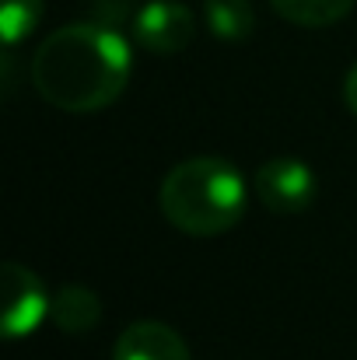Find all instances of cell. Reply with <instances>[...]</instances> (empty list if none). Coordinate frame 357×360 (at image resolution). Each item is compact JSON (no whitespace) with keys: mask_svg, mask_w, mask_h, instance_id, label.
<instances>
[{"mask_svg":"<svg viewBox=\"0 0 357 360\" xmlns=\"http://www.w3.org/2000/svg\"><path fill=\"white\" fill-rule=\"evenodd\" d=\"M133 56L116 28L77 21L56 28L32 56L35 91L63 112H99L130 84Z\"/></svg>","mask_w":357,"mask_h":360,"instance_id":"obj_1","label":"cell"},{"mask_svg":"<svg viewBox=\"0 0 357 360\" xmlns=\"http://www.w3.org/2000/svg\"><path fill=\"white\" fill-rule=\"evenodd\" d=\"M46 0H0V39L7 49L25 42L42 21Z\"/></svg>","mask_w":357,"mask_h":360,"instance_id":"obj_10","label":"cell"},{"mask_svg":"<svg viewBox=\"0 0 357 360\" xmlns=\"http://www.w3.org/2000/svg\"><path fill=\"white\" fill-rule=\"evenodd\" d=\"M344 102H347V109L357 116V63L347 70V77H344Z\"/></svg>","mask_w":357,"mask_h":360,"instance_id":"obj_11","label":"cell"},{"mask_svg":"<svg viewBox=\"0 0 357 360\" xmlns=\"http://www.w3.org/2000/svg\"><path fill=\"white\" fill-rule=\"evenodd\" d=\"M249 203V186L235 165L218 154L179 161L158 193V207L172 228L193 238H214L232 231Z\"/></svg>","mask_w":357,"mask_h":360,"instance_id":"obj_2","label":"cell"},{"mask_svg":"<svg viewBox=\"0 0 357 360\" xmlns=\"http://www.w3.org/2000/svg\"><path fill=\"white\" fill-rule=\"evenodd\" d=\"M49 319L60 333L67 336H81V333H92L102 319V301L95 290L81 287V283H67L53 294V308H49Z\"/></svg>","mask_w":357,"mask_h":360,"instance_id":"obj_7","label":"cell"},{"mask_svg":"<svg viewBox=\"0 0 357 360\" xmlns=\"http://www.w3.org/2000/svg\"><path fill=\"white\" fill-rule=\"evenodd\" d=\"M203 18L214 39L242 42L256 28V11L249 0H203Z\"/></svg>","mask_w":357,"mask_h":360,"instance_id":"obj_8","label":"cell"},{"mask_svg":"<svg viewBox=\"0 0 357 360\" xmlns=\"http://www.w3.org/2000/svg\"><path fill=\"white\" fill-rule=\"evenodd\" d=\"M53 297L35 269L21 262H4V297H0V333L4 340L32 336L49 319Z\"/></svg>","mask_w":357,"mask_h":360,"instance_id":"obj_3","label":"cell"},{"mask_svg":"<svg viewBox=\"0 0 357 360\" xmlns=\"http://www.w3.org/2000/svg\"><path fill=\"white\" fill-rule=\"evenodd\" d=\"M193 32H196V18L179 0H147L133 18V39L140 42V49L158 56L182 53L193 42Z\"/></svg>","mask_w":357,"mask_h":360,"instance_id":"obj_5","label":"cell"},{"mask_svg":"<svg viewBox=\"0 0 357 360\" xmlns=\"http://www.w3.org/2000/svg\"><path fill=\"white\" fill-rule=\"evenodd\" d=\"M280 18L301 28H326L351 14L354 0H270Z\"/></svg>","mask_w":357,"mask_h":360,"instance_id":"obj_9","label":"cell"},{"mask_svg":"<svg viewBox=\"0 0 357 360\" xmlns=\"http://www.w3.org/2000/svg\"><path fill=\"white\" fill-rule=\"evenodd\" d=\"M252 189L270 214H305L315 203V172L298 158H270L259 165Z\"/></svg>","mask_w":357,"mask_h":360,"instance_id":"obj_4","label":"cell"},{"mask_svg":"<svg viewBox=\"0 0 357 360\" xmlns=\"http://www.w3.org/2000/svg\"><path fill=\"white\" fill-rule=\"evenodd\" d=\"M113 360H193L186 340L165 322H133L119 333Z\"/></svg>","mask_w":357,"mask_h":360,"instance_id":"obj_6","label":"cell"}]
</instances>
